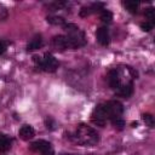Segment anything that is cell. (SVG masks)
Listing matches in <instances>:
<instances>
[{"label": "cell", "mask_w": 155, "mask_h": 155, "mask_svg": "<svg viewBox=\"0 0 155 155\" xmlns=\"http://www.w3.org/2000/svg\"><path fill=\"white\" fill-rule=\"evenodd\" d=\"M142 117H143V120H144V122H145V125H148L149 127H154V125H155V121H154V116L151 115V114H143L142 115Z\"/></svg>", "instance_id": "cell-19"}, {"label": "cell", "mask_w": 155, "mask_h": 155, "mask_svg": "<svg viewBox=\"0 0 155 155\" xmlns=\"http://www.w3.org/2000/svg\"><path fill=\"white\" fill-rule=\"evenodd\" d=\"M30 149L35 153H39V154H44L46 151H50L52 150V147H51V143L47 142V140H44V139H39V140H35L34 143L30 144Z\"/></svg>", "instance_id": "cell-6"}, {"label": "cell", "mask_w": 155, "mask_h": 155, "mask_svg": "<svg viewBox=\"0 0 155 155\" xmlns=\"http://www.w3.org/2000/svg\"><path fill=\"white\" fill-rule=\"evenodd\" d=\"M64 155H67V154H64ZM68 155H73V154H68Z\"/></svg>", "instance_id": "cell-26"}, {"label": "cell", "mask_w": 155, "mask_h": 155, "mask_svg": "<svg viewBox=\"0 0 155 155\" xmlns=\"http://www.w3.org/2000/svg\"><path fill=\"white\" fill-rule=\"evenodd\" d=\"M18 134H19V137L23 140H29V139H31L35 136V131H34L33 126H30V125H23L19 128Z\"/></svg>", "instance_id": "cell-11"}, {"label": "cell", "mask_w": 155, "mask_h": 155, "mask_svg": "<svg viewBox=\"0 0 155 155\" xmlns=\"http://www.w3.org/2000/svg\"><path fill=\"white\" fill-rule=\"evenodd\" d=\"M96 38H97V41L103 45V46H108L109 42H110V35H109V30L107 27H101L97 29L96 31Z\"/></svg>", "instance_id": "cell-8"}, {"label": "cell", "mask_w": 155, "mask_h": 155, "mask_svg": "<svg viewBox=\"0 0 155 155\" xmlns=\"http://www.w3.org/2000/svg\"><path fill=\"white\" fill-rule=\"evenodd\" d=\"M144 16L147 18V22H150L151 24L155 23V10L153 7H148L144 11Z\"/></svg>", "instance_id": "cell-17"}, {"label": "cell", "mask_w": 155, "mask_h": 155, "mask_svg": "<svg viewBox=\"0 0 155 155\" xmlns=\"http://www.w3.org/2000/svg\"><path fill=\"white\" fill-rule=\"evenodd\" d=\"M40 155H54V153H53V149H52V150H50V151H46V153H44V154H40Z\"/></svg>", "instance_id": "cell-24"}, {"label": "cell", "mask_w": 155, "mask_h": 155, "mask_svg": "<svg viewBox=\"0 0 155 155\" xmlns=\"http://www.w3.org/2000/svg\"><path fill=\"white\" fill-rule=\"evenodd\" d=\"M33 58H34V62L36 63V65H38L40 69L45 70V71L53 73V71H56L57 68H58V61L54 58L53 54H51V53H48V52H46V53L44 54V58H40V57H38V56H34Z\"/></svg>", "instance_id": "cell-3"}, {"label": "cell", "mask_w": 155, "mask_h": 155, "mask_svg": "<svg viewBox=\"0 0 155 155\" xmlns=\"http://www.w3.org/2000/svg\"><path fill=\"white\" fill-rule=\"evenodd\" d=\"M64 30L67 31V40H68V45L69 48H79L86 45V39H85V34L82 30L79 29L78 25L71 24V23H65L64 24Z\"/></svg>", "instance_id": "cell-2"}, {"label": "cell", "mask_w": 155, "mask_h": 155, "mask_svg": "<svg viewBox=\"0 0 155 155\" xmlns=\"http://www.w3.org/2000/svg\"><path fill=\"white\" fill-rule=\"evenodd\" d=\"M46 21L48 23H51V24H54V25H62V27H64V24H65V19L62 18V17H57V16H47Z\"/></svg>", "instance_id": "cell-16"}, {"label": "cell", "mask_w": 155, "mask_h": 155, "mask_svg": "<svg viewBox=\"0 0 155 155\" xmlns=\"http://www.w3.org/2000/svg\"><path fill=\"white\" fill-rule=\"evenodd\" d=\"M133 93V84H126V85H121L117 90H116V96L122 97V98H128L131 97Z\"/></svg>", "instance_id": "cell-12"}, {"label": "cell", "mask_w": 155, "mask_h": 155, "mask_svg": "<svg viewBox=\"0 0 155 155\" xmlns=\"http://www.w3.org/2000/svg\"><path fill=\"white\" fill-rule=\"evenodd\" d=\"M137 125H138L137 122H133V124H132V127H137Z\"/></svg>", "instance_id": "cell-25"}, {"label": "cell", "mask_w": 155, "mask_h": 155, "mask_svg": "<svg viewBox=\"0 0 155 155\" xmlns=\"http://www.w3.org/2000/svg\"><path fill=\"white\" fill-rule=\"evenodd\" d=\"M11 147V139L4 134V133H0V151L4 153V151H7Z\"/></svg>", "instance_id": "cell-15"}, {"label": "cell", "mask_w": 155, "mask_h": 155, "mask_svg": "<svg viewBox=\"0 0 155 155\" xmlns=\"http://www.w3.org/2000/svg\"><path fill=\"white\" fill-rule=\"evenodd\" d=\"M108 84L110 86V88L113 90H117L120 86H121V79L119 76V73L116 69H111L108 74Z\"/></svg>", "instance_id": "cell-9"}, {"label": "cell", "mask_w": 155, "mask_h": 155, "mask_svg": "<svg viewBox=\"0 0 155 155\" xmlns=\"http://www.w3.org/2000/svg\"><path fill=\"white\" fill-rule=\"evenodd\" d=\"M45 124H46V127H47L48 130H53V128H54V124H53V121H52V119H51V117L46 119Z\"/></svg>", "instance_id": "cell-22"}, {"label": "cell", "mask_w": 155, "mask_h": 155, "mask_svg": "<svg viewBox=\"0 0 155 155\" xmlns=\"http://www.w3.org/2000/svg\"><path fill=\"white\" fill-rule=\"evenodd\" d=\"M108 120H113L115 117H121V114L124 113V107L117 101H109L103 104Z\"/></svg>", "instance_id": "cell-4"}, {"label": "cell", "mask_w": 155, "mask_h": 155, "mask_svg": "<svg viewBox=\"0 0 155 155\" xmlns=\"http://www.w3.org/2000/svg\"><path fill=\"white\" fill-rule=\"evenodd\" d=\"M74 139H75V142H78L79 144H82V145H94L99 140V134L92 127L80 124L75 132Z\"/></svg>", "instance_id": "cell-1"}, {"label": "cell", "mask_w": 155, "mask_h": 155, "mask_svg": "<svg viewBox=\"0 0 155 155\" xmlns=\"http://www.w3.org/2000/svg\"><path fill=\"white\" fill-rule=\"evenodd\" d=\"M124 7L130 12V13H137L138 7H139V1H134V0H126L122 1Z\"/></svg>", "instance_id": "cell-14"}, {"label": "cell", "mask_w": 155, "mask_h": 155, "mask_svg": "<svg viewBox=\"0 0 155 155\" xmlns=\"http://www.w3.org/2000/svg\"><path fill=\"white\" fill-rule=\"evenodd\" d=\"M104 4L103 2H94L92 4L91 6H87V7H82V10L80 11V16L81 17H86L91 13H96V12H102L104 8Z\"/></svg>", "instance_id": "cell-10"}, {"label": "cell", "mask_w": 155, "mask_h": 155, "mask_svg": "<svg viewBox=\"0 0 155 155\" xmlns=\"http://www.w3.org/2000/svg\"><path fill=\"white\" fill-rule=\"evenodd\" d=\"M111 19H113V13L109 10H103L101 12V21L103 23H107L108 24V23L111 22Z\"/></svg>", "instance_id": "cell-18"}, {"label": "cell", "mask_w": 155, "mask_h": 155, "mask_svg": "<svg viewBox=\"0 0 155 155\" xmlns=\"http://www.w3.org/2000/svg\"><path fill=\"white\" fill-rule=\"evenodd\" d=\"M153 27H154V24H151L150 22H143V23H140V28H142V30H144V31H150L151 29H153Z\"/></svg>", "instance_id": "cell-21"}, {"label": "cell", "mask_w": 155, "mask_h": 155, "mask_svg": "<svg viewBox=\"0 0 155 155\" xmlns=\"http://www.w3.org/2000/svg\"><path fill=\"white\" fill-rule=\"evenodd\" d=\"M111 124L114 125V127H116V128H119V130H122L124 126H125V121H124L121 117H115V119H113V120H111Z\"/></svg>", "instance_id": "cell-20"}, {"label": "cell", "mask_w": 155, "mask_h": 155, "mask_svg": "<svg viewBox=\"0 0 155 155\" xmlns=\"http://www.w3.org/2000/svg\"><path fill=\"white\" fill-rule=\"evenodd\" d=\"M51 45L57 51H64V50L69 48L68 40H67L65 35H56V36H53L52 40H51Z\"/></svg>", "instance_id": "cell-7"}, {"label": "cell", "mask_w": 155, "mask_h": 155, "mask_svg": "<svg viewBox=\"0 0 155 155\" xmlns=\"http://www.w3.org/2000/svg\"><path fill=\"white\" fill-rule=\"evenodd\" d=\"M91 120L97 126L103 127L105 125L108 117H107V113H105V109H104L103 104H98V105L94 107V109H93V111L91 114Z\"/></svg>", "instance_id": "cell-5"}, {"label": "cell", "mask_w": 155, "mask_h": 155, "mask_svg": "<svg viewBox=\"0 0 155 155\" xmlns=\"http://www.w3.org/2000/svg\"><path fill=\"white\" fill-rule=\"evenodd\" d=\"M5 50H6L5 45H4L2 42H0V54H1V53H4V52H5Z\"/></svg>", "instance_id": "cell-23"}, {"label": "cell", "mask_w": 155, "mask_h": 155, "mask_svg": "<svg viewBox=\"0 0 155 155\" xmlns=\"http://www.w3.org/2000/svg\"><path fill=\"white\" fill-rule=\"evenodd\" d=\"M42 46V38H41V35H35L29 42H28V45H27V50L28 51H34V50H38V48H40Z\"/></svg>", "instance_id": "cell-13"}]
</instances>
